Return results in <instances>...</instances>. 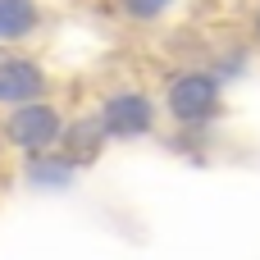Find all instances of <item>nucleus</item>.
<instances>
[{"mask_svg": "<svg viewBox=\"0 0 260 260\" xmlns=\"http://www.w3.org/2000/svg\"><path fill=\"white\" fill-rule=\"evenodd\" d=\"M165 110L183 128H206L224 110V78L206 69H183L165 82Z\"/></svg>", "mask_w": 260, "mask_h": 260, "instance_id": "1", "label": "nucleus"}, {"mask_svg": "<svg viewBox=\"0 0 260 260\" xmlns=\"http://www.w3.org/2000/svg\"><path fill=\"white\" fill-rule=\"evenodd\" d=\"M64 133H69V123H64V114H59L46 96H41V101L9 105L5 119H0V137H5L14 151H23V155H41V151L59 146Z\"/></svg>", "mask_w": 260, "mask_h": 260, "instance_id": "2", "label": "nucleus"}, {"mask_svg": "<svg viewBox=\"0 0 260 260\" xmlns=\"http://www.w3.org/2000/svg\"><path fill=\"white\" fill-rule=\"evenodd\" d=\"M101 128L110 142H142L155 133V101L137 87H123V91H110L101 101Z\"/></svg>", "mask_w": 260, "mask_h": 260, "instance_id": "3", "label": "nucleus"}, {"mask_svg": "<svg viewBox=\"0 0 260 260\" xmlns=\"http://www.w3.org/2000/svg\"><path fill=\"white\" fill-rule=\"evenodd\" d=\"M50 96V73L37 55H0V110Z\"/></svg>", "mask_w": 260, "mask_h": 260, "instance_id": "4", "label": "nucleus"}, {"mask_svg": "<svg viewBox=\"0 0 260 260\" xmlns=\"http://www.w3.org/2000/svg\"><path fill=\"white\" fill-rule=\"evenodd\" d=\"M46 9L41 0H0V46H23L41 32Z\"/></svg>", "mask_w": 260, "mask_h": 260, "instance_id": "5", "label": "nucleus"}, {"mask_svg": "<svg viewBox=\"0 0 260 260\" xmlns=\"http://www.w3.org/2000/svg\"><path fill=\"white\" fill-rule=\"evenodd\" d=\"M114 5H119V14L128 23H160L178 0H114Z\"/></svg>", "mask_w": 260, "mask_h": 260, "instance_id": "6", "label": "nucleus"}, {"mask_svg": "<svg viewBox=\"0 0 260 260\" xmlns=\"http://www.w3.org/2000/svg\"><path fill=\"white\" fill-rule=\"evenodd\" d=\"M256 37H260V9H256Z\"/></svg>", "mask_w": 260, "mask_h": 260, "instance_id": "7", "label": "nucleus"}]
</instances>
